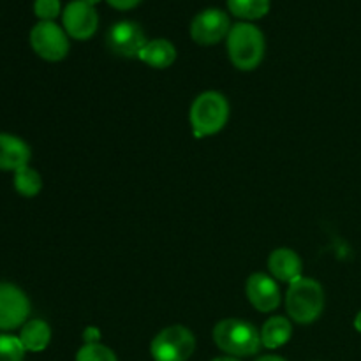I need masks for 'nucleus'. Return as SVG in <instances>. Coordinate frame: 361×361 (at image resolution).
<instances>
[{
  "mask_svg": "<svg viewBox=\"0 0 361 361\" xmlns=\"http://www.w3.org/2000/svg\"><path fill=\"white\" fill-rule=\"evenodd\" d=\"M228 55L233 66L240 71H254L264 59V35L259 27L240 21L228 34Z\"/></svg>",
  "mask_w": 361,
  "mask_h": 361,
  "instance_id": "nucleus-1",
  "label": "nucleus"
},
{
  "mask_svg": "<svg viewBox=\"0 0 361 361\" xmlns=\"http://www.w3.org/2000/svg\"><path fill=\"white\" fill-rule=\"evenodd\" d=\"M214 342L221 351L233 358L252 356L263 348L261 331L249 321L235 319V317L222 319L215 324Z\"/></svg>",
  "mask_w": 361,
  "mask_h": 361,
  "instance_id": "nucleus-2",
  "label": "nucleus"
},
{
  "mask_svg": "<svg viewBox=\"0 0 361 361\" xmlns=\"http://www.w3.org/2000/svg\"><path fill=\"white\" fill-rule=\"evenodd\" d=\"M288 316L298 324H312L324 310V289L316 279L300 277L286 293Z\"/></svg>",
  "mask_w": 361,
  "mask_h": 361,
  "instance_id": "nucleus-3",
  "label": "nucleus"
},
{
  "mask_svg": "<svg viewBox=\"0 0 361 361\" xmlns=\"http://www.w3.org/2000/svg\"><path fill=\"white\" fill-rule=\"evenodd\" d=\"M229 118V102L221 92L207 90L192 101L189 122L196 137L214 136L221 133Z\"/></svg>",
  "mask_w": 361,
  "mask_h": 361,
  "instance_id": "nucleus-4",
  "label": "nucleus"
},
{
  "mask_svg": "<svg viewBox=\"0 0 361 361\" xmlns=\"http://www.w3.org/2000/svg\"><path fill=\"white\" fill-rule=\"evenodd\" d=\"M196 351V337L189 328L173 324L154 337L150 355L155 361H187Z\"/></svg>",
  "mask_w": 361,
  "mask_h": 361,
  "instance_id": "nucleus-5",
  "label": "nucleus"
},
{
  "mask_svg": "<svg viewBox=\"0 0 361 361\" xmlns=\"http://www.w3.org/2000/svg\"><path fill=\"white\" fill-rule=\"evenodd\" d=\"M30 46L41 59L60 62L69 53V37L55 21H39L30 30Z\"/></svg>",
  "mask_w": 361,
  "mask_h": 361,
  "instance_id": "nucleus-6",
  "label": "nucleus"
},
{
  "mask_svg": "<svg viewBox=\"0 0 361 361\" xmlns=\"http://www.w3.org/2000/svg\"><path fill=\"white\" fill-rule=\"evenodd\" d=\"M30 316V300L18 286L0 282V330L11 331L23 326Z\"/></svg>",
  "mask_w": 361,
  "mask_h": 361,
  "instance_id": "nucleus-7",
  "label": "nucleus"
},
{
  "mask_svg": "<svg viewBox=\"0 0 361 361\" xmlns=\"http://www.w3.org/2000/svg\"><path fill=\"white\" fill-rule=\"evenodd\" d=\"M229 30H231V23H229V16L221 9H204L194 16L192 23H190V37L197 42V44H217L222 39L228 37Z\"/></svg>",
  "mask_w": 361,
  "mask_h": 361,
  "instance_id": "nucleus-8",
  "label": "nucleus"
},
{
  "mask_svg": "<svg viewBox=\"0 0 361 361\" xmlns=\"http://www.w3.org/2000/svg\"><path fill=\"white\" fill-rule=\"evenodd\" d=\"M147 35H145L143 28L137 23L129 20L118 21L113 25L106 34V44L111 49L115 55L126 56V59H133V56H140L141 49L147 44Z\"/></svg>",
  "mask_w": 361,
  "mask_h": 361,
  "instance_id": "nucleus-9",
  "label": "nucleus"
},
{
  "mask_svg": "<svg viewBox=\"0 0 361 361\" xmlns=\"http://www.w3.org/2000/svg\"><path fill=\"white\" fill-rule=\"evenodd\" d=\"M63 30L74 39H90L99 25L97 11L85 0H71L62 13Z\"/></svg>",
  "mask_w": 361,
  "mask_h": 361,
  "instance_id": "nucleus-10",
  "label": "nucleus"
},
{
  "mask_svg": "<svg viewBox=\"0 0 361 361\" xmlns=\"http://www.w3.org/2000/svg\"><path fill=\"white\" fill-rule=\"evenodd\" d=\"M245 293L247 300L257 312H274L282 302L279 282L271 275L261 274V271H256L247 279Z\"/></svg>",
  "mask_w": 361,
  "mask_h": 361,
  "instance_id": "nucleus-11",
  "label": "nucleus"
},
{
  "mask_svg": "<svg viewBox=\"0 0 361 361\" xmlns=\"http://www.w3.org/2000/svg\"><path fill=\"white\" fill-rule=\"evenodd\" d=\"M268 270H270V275L277 282L291 284V282L298 281L302 277V257L293 249L281 247V249H275L268 257Z\"/></svg>",
  "mask_w": 361,
  "mask_h": 361,
  "instance_id": "nucleus-12",
  "label": "nucleus"
},
{
  "mask_svg": "<svg viewBox=\"0 0 361 361\" xmlns=\"http://www.w3.org/2000/svg\"><path fill=\"white\" fill-rule=\"evenodd\" d=\"M30 157V147L21 137L0 133V171H18L28 166Z\"/></svg>",
  "mask_w": 361,
  "mask_h": 361,
  "instance_id": "nucleus-13",
  "label": "nucleus"
},
{
  "mask_svg": "<svg viewBox=\"0 0 361 361\" xmlns=\"http://www.w3.org/2000/svg\"><path fill=\"white\" fill-rule=\"evenodd\" d=\"M137 59L154 69H168L176 60V48L168 39H154L145 44Z\"/></svg>",
  "mask_w": 361,
  "mask_h": 361,
  "instance_id": "nucleus-14",
  "label": "nucleus"
},
{
  "mask_svg": "<svg viewBox=\"0 0 361 361\" xmlns=\"http://www.w3.org/2000/svg\"><path fill=\"white\" fill-rule=\"evenodd\" d=\"M20 341L25 351L41 353L51 342V328L42 319H30L21 326Z\"/></svg>",
  "mask_w": 361,
  "mask_h": 361,
  "instance_id": "nucleus-15",
  "label": "nucleus"
},
{
  "mask_svg": "<svg viewBox=\"0 0 361 361\" xmlns=\"http://www.w3.org/2000/svg\"><path fill=\"white\" fill-rule=\"evenodd\" d=\"M293 323L284 316H274L261 328V344L267 349H279L291 341Z\"/></svg>",
  "mask_w": 361,
  "mask_h": 361,
  "instance_id": "nucleus-16",
  "label": "nucleus"
},
{
  "mask_svg": "<svg viewBox=\"0 0 361 361\" xmlns=\"http://www.w3.org/2000/svg\"><path fill=\"white\" fill-rule=\"evenodd\" d=\"M14 189L23 197H35L42 189V178L34 168L23 166L14 171Z\"/></svg>",
  "mask_w": 361,
  "mask_h": 361,
  "instance_id": "nucleus-17",
  "label": "nucleus"
},
{
  "mask_svg": "<svg viewBox=\"0 0 361 361\" xmlns=\"http://www.w3.org/2000/svg\"><path fill=\"white\" fill-rule=\"evenodd\" d=\"M228 7L242 20H257L270 11V0H228Z\"/></svg>",
  "mask_w": 361,
  "mask_h": 361,
  "instance_id": "nucleus-18",
  "label": "nucleus"
},
{
  "mask_svg": "<svg viewBox=\"0 0 361 361\" xmlns=\"http://www.w3.org/2000/svg\"><path fill=\"white\" fill-rule=\"evenodd\" d=\"M25 353L20 337L0 334V361H23Z\"/></svg>",
  "mask_w": 361,
  "mask_h": 361,
  "instance_id": "nucleus-19",
  "label": "nucleus"
},
{
  "mask_svg": "<svg viewBox=\"0 0 361 361\" xmlns=\"http://www.w3.org/2000/svg\"><path fill=\"white\" fill-rule=\"evenodd\" d=\"M76 361H118L116 355L106 345L99 344H85L83 348H80L76 355Z\"/></svg>",
  "mask_w": 361,
  "mask_h": 361,
  "instance_id": "nucleus-20",
  "label": "nucleus"
},
{
  "mask_svg": "<svg viewBox=\"0 0 361 361\" xmlns=\"http://www.w3.org/2000/svg\"><path fill=\"white\" fill-rule=\"evenodd\" d=\"M34 11L41 21H53L60 13V0H35Z\"/></svg>",
  "mask_w": 361,
  "mask_h": 361,
  "instance_id": "nucleus-21",
  "label": "nucleus"
},
{
  "mask_svg": "<svg viewBox=\"0 0 361 361\" xmlns=\"http://www.w3.org/2000/svg\"><path fill=\"white\" fill-rule=\"evenodd\" d=\"M99 335H101V331H99L97 328H94V326L87 328L83 334L85 344H95V342H99Z\"/></svg>",
  "mask_w": 361,
  "mask_h": 361,
  "instance_id": "nucleus-22",
  "label": "nucleus"
},
{
  "mask_svg": "<svg viewBox=\"0 0 361 361\" xmlns=\"http://www.w3.org/2000/svg\"><path fill=\"white\" fill-rule=\"evenodd\" d=\"M108 2L116 9H130V7L137 6L141 0H108Z\"/></svg>",
  "mask_w": 361,
  "mask_h": 361,
  "instance_id": "nucleus-23",
  "label": "nucleus"
},
{
  "mask_svg": "<svg viewBox=\"0 0 361 361\" xmlns=\"http://www.w3.org/2000/svg\"><path fill=\"white\" fill-rule=\"evenodd\" d=\"M256 361H286V360L281 358V356L268 355V356H263V358H259V360H256Z\"/></svg>",
  "mask_w": 361,
  "mask_h": 361,
  "instance_id": "nucleus-24",
  "label": "nucleus"
},
{
  "mask_svg": "<svg viewBox=\"0 0 361 361\" xmlns=\"http://www.w3.org/2000/svg\"><path fill=\"white\" fill-rule=\"evenodd\" d=\"M355 330L360 331V334H361V310L358 314H356V317H355Z\"/></svg>",
  "mask_w": 361,
  "mask_h": 361,
  "instance_id": "nucleus-25",
  "label": "nucleus"
},
{
  "mask_svg": "<svg viewBox=\"0 0 361 361\" xmlns=\"http://www.w3.org/2000/svg\"><path fill=\"white\" fill-rule=\"evenodd\" d=\"M212 361H240L238 358H233V356H221V358H215Z\"/></svg>",
  "mask_w": 361,
  "mask_h": 361,
  "instance_id": "nucleus-26",
  "label": "nucleus"
},
{
  "mask_svg": "<svg viewBox=\"0 0 361 361\" xmlns=\"http://www.w3.org/2000/svg\"><path fill=\"white\" fill-rule=\"evenodd\" d=\"M85 2H87V4H90V6H95V4H97L99 0H85Z\"/></svg>",
  "mask_w": 361,
  "mask_h": 361,
  "instance_id": "nucleus-27",
  "label": "nucleus"
}]
</instances>
